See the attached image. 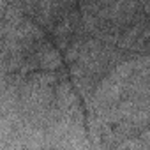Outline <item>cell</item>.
I'll return each mask as SVG.
<instances>
[{
    "label": "cell",
    "mask_w": 150,
    "mask_h": 150,
    "mask_svg": "<svg viewBox=\"0 0 150 150\" xmlns=\"http://www.w3.org/2000/svg\"><path fill=\"white\" fill-rule=\"evenodd\" d=\"M37 60H39V67L42 69H57L60 65V57L51 46H46L44 50H41L37 55Z\"/></svg>",
    "instance_id": "cell-1"
}]
</instances>
